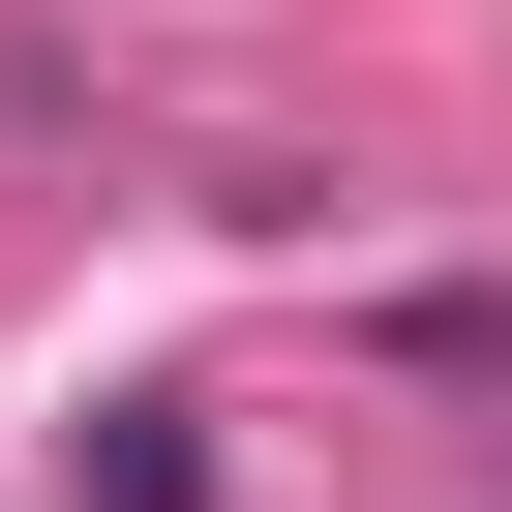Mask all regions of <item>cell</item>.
<instances>
[{"label":"cell","instance_id":"1","mask_svg":"<svg viewBox=\"0 0 512 512\" xmlns=\"http://www.w3.org/2000/svg\"><path fill=\"white\" fill-rule=\"evenodd\" d=\"M61 482H91V512H211V392H121V422H61Z\"/></svg>","mask_w":512,"mask_h":512}]
</instances>
